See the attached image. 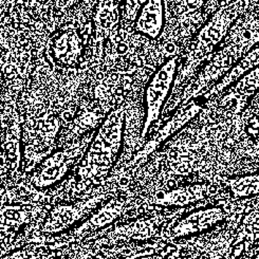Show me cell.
I'll return each mask as SVG.
<instances>
[{"instance_id":"9a60e30c","label":"cell","mask_w":259,"mask_h":259,"mask_svg":"<svg viewBox=\"0 0 259 259\" xmlns=\"http://www.w3.org/2000/svg\"><path fill=\"white\" fill-rule=\"evenodd\" d=\"M80 0H56L55 8L60 11H65L67 9L72 8L74 5L78 4Z\"/></svg>"},{"instance_id":"52a82bcc","label":"cell","mask_w":259,"mask_h":259,"mask_svg":"<svg viewBox=\"0 0 259 259\" xmlns=\"http://www.w3.org/2000/svg\"><path fill=\"white\" fill-rule=\"evenodd\" d=\"M183 209L175 210L167 214H157L154 216H147L139 218L127 225L113 226L103 230L104 236L98 239V242L102 245H111L119 241H141L161 236L163 230L166 228L168 222L176 217H180Z\"/></svg>"},{"instance_id":"7a4b0ae2","label":"cell","mask_w":259,"mask_h":259,"mask_svg":"<svg viewBox=\"0 0 259 259\" xmlns=\"http://www.w3.org/2000/svg\"><path fill=\"white\" fill-rule=\"evenodd\" d=\"M238 6L236 4L222 8L214 15L206 26L200 31L196 40L193 44L191 50L188 51L183 68L175 80L174 91L177 87H180L184 81L190 78L192 73L201 64L207 55L214 50L218 42L225 36L230 25L237 15Z\"/></svg>"},{"instance_id":"5bb4252c","label":"cell","mask_w":259,"mask_h":259,"mask_svg":"<svg viewBox=\"0 0 259 259\" xmlns=\"http://www.w3.org/2000/svg\"><path fill=\"white\" fill-rule=\"evenodd\" d=\"M145 3L146 0H125L123 13L124 19L129 22L137 20L138 13H140L141 9H142Z\"/></svg>"},{"instance_id":"6da1fadb","label":"cell","mask_w":259,"mask_h":259,"mask_svg":"<svg viewBox=\"0 0 259 259\" xmlns=\"http://www.w3.org/2000/svg\"><path fill=\"white\" fill-rule=\"evenodd\" d=\"M126 117V104L112 110L106 117L76 168L78 182L72 193H81L90 184L105 182L121 150Z\"/></svg>"},{"instance_id":"8fae6325","label":"cell","mask_w":259,"mask_h":259,"mask_svg":"<svg viewBox=\"0 0 259 259\" xmlns=\"http://www.w3.org/2000/svg\"><path fill=\"white\" fill-rule=\"evenodd\" d=\"M135 32L151 39L160 36L164 27L163 0H146L137 17Z\"/></svg>"},{"instance_id":"ba28073f","label":"cell","mask_w":259,"mask_h":259,"mask_svg":"<svg viewBox=\"0 0 259 259\" xmlns=\"http://www.w3.org/2000/svg\"><path fill=\"white\" fill-rule=\"evenodd\" d=\"M225 211L220 207H209L200 209L186 217H176L161 234L162 241H171L188 235L199 234L225 218Z\"/></svg>"},{"instance_id":"3957f363","label":"cell","mask_w":259,"mask_h":259,"mask_svg":"<svg viewBox=\"0 0 259 259\" xmlns=\"http://www.w3.org/2000/svg\"><path fill=\"white\" fill-rule=\"evenodd\" d=\"M109 187H102L98 193L85 200H78L76 202L68 204H58L50 209L39 232L46 236H56L75 226L85 217L91 216L100 204L113 197L117 187L113 183H109Z\"/></svg>"},{"instance_id":"9c48e42d","label":"cell","mask_w":259,"mask_h":259,"mask_svg":"<svg viewBox=\"0 0 259 259\" xmlns=\"http://www.w3.org/2000/svg\"><path fill=\"white\" fill-rule=\"evenodd\" d=\"M120 20V0H100L93 18L94 36L93 54L94 64L102 60L105 41L108 38L113 42Z\"/></svg>"},{"instance_id":"8992f818","label":"cell","mask_w":259,"mask_h":259,"mask_svg":"<svg viewBox=\"0 0 259 259\" xmlns=\"http://www.w3.org/2000/svg\"><path fill=\"white\" fill-rule=\"evenodd\" d=\"M177 63H178V57L177 56L164 63L157 70L156 73L152 75L145 89V120L142 132H141V139L142 140L147 137L150 127L162 115L164 105L166 103L168 94L175 86Z\"/></svg>"},{"instance_id":"277c9868","label":"cell","mask_w":259,"mask_h":259,"mask_svg":"<svg viewBox=\"0 0 259 259\" xmlns=\"http://www.w3.org/2000/svg\"><path fill=\"white\" fill-rule=\"evenodd\" d=\"M93 134L62 150L47 157L33 171L29 182L38 190H46L60 183L81 160L93 140Z\"/></svg>"},{"instance_id":"5b68a950","label":"cell","mask_w":259,"mask_h":259,"mask_svg":"<svg viewBox=\"0 0 259 259\" xmlns=\"http://www.w3.org/2000/svg\"><path fill=\"white\" fill-rule=\"evenodd\" d=\"M137 208H141V204L139 198L135 197L134 194H125L121 198L113 197L69 235L54 236V242H61L65 246L72 242H79L86 239V236H90L91 233L103 231L112 226L114 221L125 215L128 210Z\"/></svg>"},{"instance_id":"4fadbf2b","label":"cell","mask_w":259,"mask_h":259,"mask_svg":"<svg viewBox=\"0 0 259 259\" xmlns=\"http://www.w3.org/2000/svg\"><path fill=\"white\" fill-rule=\"evenodd\" d=\"M50 250L47 243H41L40 245H35L33 248H28L23 250H14L3 257V259H41L45 256L46 251ZM52 251V250H51Z\"/></svg>"},{"instance_id":"30bf717a","label":"cell","mask_w":259,"mask_h":259,"mask_svg":"<svg viewBox=\"0 0 259 259\" xmlns=\"http://www.w3.org/2000/svg\"><path fill=\"white\" fill-rule=\"evenodd\" d=\"M211 194L209 185H186L174 190H156L150 192L147 196L141 197L140 203L144 208L150 206L160 207H183L192 202L203 199L206 195Z\"/></svg>"},{"instance_id":"7c38bea8","label":"cell","mask_w":259,"mask_h":259,"mask_svg":"<svg viewBox=\"0 0 259 259\" xmlns=\"http://www.w3.org/2000/svg\"><path fill=\"white\" fill-rule=\"evenodd\" d=\"M53 51L57 61L65 65H73L77 62L81 53V39L74 29H67L66 32L57 35Z\"/></svg>"}]
</instances>
